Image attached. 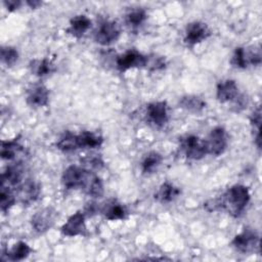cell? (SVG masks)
I'll use <instances>...</instances> for the list:
<instances>
[{"instance_id": "cell-21", "label": "cell", "mask_w": 262, "mask_h": 262, "mask_svg": "<svg viewBox=\"0 0 262 262\" xmlns=\"http://www.w3.org/2000/svg\"><path fill=\"white\" fill-rule=\"evenodd\" d=\"M163 162V156L156 151V150H151L149 152H147L141 163H140V170L141 173L144 175H150L152 173H155L158 168L161 166Z\"/></svg>"}, {"instance_id": "cell-3", "label": "cell", "mask_w": 262, "mask_h": 262, "mask_svg": "<svg viewBox=\"0 0 262 262\" xmlns=\"http://www.w3.org/2000/svg\"><path fill=\"white\" fill-rule=\"evenodd\" d=\"M179 146L189 160L199 161L208 155L206 141L194 134H185L179 138Z\"/></svg>"}, {"instance_id": "cell-23", "label": "cell", "mask_w": 262, "mask_h": 262, "mask_svg": "<svg viewBox=\"0 0 262 262\" xmlns=\"http://www.w3.org/2000/svg\"><path fill=\"white\" fill-rule=\"evenodd\" d=\"M31 73L39 78L47 77L55 72V66L50 58L44 57L42 59H33L30 62Z\"/></svg>"}, {"instance_id": "cell-26", "label": "cell", "mask_w": 262, "mask_h": 262, "mask_svg": "<svg viewBox=\"0 0 262 262\" xmlns=\"http://www.w3.org/2000/svg\"><path fill=\"white\" fill-rule=\"evenodd\" d=\"M21 149H23V146L19 143L18 137H15L9 140H2L0 155L2 160L11 161L15 159V157L21 151Z\"/></svg>"}, {"instance_id": "cell-20", "label": "cell", "mask_w": 262, "mask_h": 262, "mask_svg": "<svg viewBox=\"0 0 262 262\" xmlns=\"http://www.w3.org/2000/svg\"><path fill=\"white\" fill-rule=\"evenodd\" d=\"M206 105L207 103L202 97L193 94L184 95L179 99V106L192 114L202 113L206 108Z\"/></svg>"}, {"instance_id": "cell-10", "label": "cell", "mask_w": 262, "mask_h": 262, "mask_svg": "<svg viewBox=\"0 0 262 262\" xmlns=\"http://www.w3.org/2000/svg\"><path fill=\"white\" fill-rule=\"evenodd\" d=\"M57 217V212L52 207H46L37 211L31 218V225L38 233H43L50 229Z\"/></svg>"}, {"instance_id": "cell-2", "label": "cell", "mask_w": 262, "mask_h": 262, "mask_svg": "<svg viewBox=\"0 0 262 262\" xmlns=\"http://www.w3.org/2000/svg\"><path fill=\"white\" fill-rule=\"evenodd\" d=\"M230 245L236 252L244 255L259 253L260 237L255 229L245 227L239 233L234 235Z\"/></svg>"}, {"instance_id": "cell-6", "label": "cell", "mask_w": 262, "mask_h": 262, "mask_svg": "<svg viewBox=\"0 0 262 262\" xmlns=\"http://www.w3.org/2000/svg\"><path fill=\"white\" fill-rule=\"evenodd\" d=\"M208 155L215 157L221 156L227 148L228 145V135L226 130L222 126L214 127L205 140Z\"/></svg>"}, {"instance_id": "cell-18", "label": "cell", "mask_w": 262, "mask_h": 262, "mask_svg": "<svg viewBox=\"0 0 262 262\" xmlns=\"http://www.w3.org/2000/svg\"><path fill=\"white\" fill-rule=\"evenodd\" d=\"M23 180V167L20 164L8 165L1 174V185L15 186Z\"/></svg>"}, {"instance_id": "cell-9", "label": "cell", "mask_w": 262, "mask_h": 262, "mask_svg": "<svg viewBox=\"0 0 262 262\" xmlns=\"http://www.w3.org/2000/svg\"><path fill=\"white\" fill-rule=\"evenodd\" d=\"M145 117L147 122L152 124L155 127H163L168 123V104L164 100L151 101L146 104Z\"/></svg>"}, {"instance_id": "cell-30", "label": "cell", "mask_w": 262, "mask_h": 262, "mask_svg": "<svg viewBox=\"0 0 262 262\" xmlns=\"http://www.w3.org/2000/svg\"><path fill=\"white\" fill-rule=\"evenodd\" d=\"M16 195L11 190L10 186L1 185L0 191V209L2 213H7L10 208L15 204Z\"/></svg>"}, {"instance_id": "cell-8", "label": "cell", "mask_w": 262, "mask_h": 262, "mask_svg": "<svg viewBox=\"0 0 262 262\" xmlns=\"http://www.w3.org/2000/svg\"><path fill=\"white\" fill-rule=\"evenodd\" d=\"M210 36L211 30L209 29L208 25L200 20H194L187 24L185 28L184 43L188 47H193L196 44L207 40Z\"/></svg>"}, {"instance_id": "cell-14", "label": "cell", "mask_w": 262, "mask_h": 262, "mask_svg": "<svg viewBox=\"0 0 262 262\" xmlns=\"http://www.w3.org/2000/svg\"><path fill=\"white\" fill-rule=\"evenodd\" d=\"M27 103L31 107H43L49 102V90L43 84L33 85L27 93Z\"/></svg>"}, {"instance_id": "cell-19", "label": "cell", "mask_w": 262, "mask_h": 262, "mask_svg": "<svg viewBox=\"0 0 262 262\" xmlns=\"http://www.w3.org/2000/svg\"><path fill=\"white\" fill-rule=\"evenodd\" d=\"M55 146L58 150L64 154L73 152L79 149L80 145H79L78 134L73 133L72 131H69V130L64 131L56 141Z\"/></svg>"}, {"instance_id": "cell-27", "label": "cell", "mask_w": 262, "mask_h": 262, "mask_svg": "<svg viewBox=\"0 0 262 262\" xmlns=\"http://www.w3.org/2000/svg\"><path fill=\"white\" fill-rule=\"evenodd\" d=\"M147 18V13L145 9L141 7H135L130 9L126 13V23L131 28H139L144 24Z\"/></svg>"}, {"instance_id": "cell-33", "label": "cell", "mask_w": 262, "mask_h": 262, "mask_svg": "<svg viewBox=\"0 0 262 262\" xmlns=\"http://www.w3.org/2000/svg\"><path fill=\"white\" fill-rule=\"evenodd\" d=\"M86 164L93 169H100L103 167V161L98 156H90L85 159Z\"/></svg>"}, {"instance_id": "cell-28", "label": "cell", "mask_w": 262, "mask_h": 262, "mask_svg": "<svg viewBox=\"0 0 262 262\" xmlns=\"http://www.w3.org/2000/svg\"><path fill=\"white\" fill-rule=\"evenodd\" d=\"M250 125L252 130V135L254 139V143L256 144L257 148H261V138H260V129H261V108L257 106L256 110L252 113L250 117Z\"/></svg>"}, {"instance_id": "cell-11", "label": "cell", "mask_w": 262, "mask_h": 262, "mask_svg": "<svg viewBox=\"0 0 262 262\" xmlns=\"http://www.w3.org/2000/svg\"><path fill=\"white\" fill-rule=\"evenodd\" d=\"M86 215L84 212L78 211L72 214L67 221L61 225L60 232L64 236H78L86 235L87 227L85 222Z\"/></svg>"}, {"instance_id": "cell-22", "label": "cell", "mask_w": 262, "mask_h": 262, "mask_svg": "<svg viewBox=\"0 0 262 262\" xmlns=\"http://www.w3.org/2000/svg\"><path fill=\"white\" fill-rule=\"evenodd\" d=\"M82 190L91 198H101L104 193L103 182L97 174L91 171Z\"/></svg>"}, {"instance_id": "cell-35", "label": "cell", "mask_w": 262, "mask_h": 262, "mask_svg": "<svg viewBox=\"0 0 262 262\" xmlns=\"http://www.w3.org/2000/svg\"><path fill=\"white\" fill-rule=\"evenodd\" d=\"M26 3L32 9H36V8H38V7H40L42 5V2L38 1V0H27Z\"/></svg>"}, {"instance_id": "cell-17", "label": "cell", "mask_w": 262, "mask_h": 262, "mask_svg": "<svg viewBox=\"0 0 262 262\" xmlns=\"http://www.w3.org/2000/svg\"><path fill=\"white\" fill-rule=\"evenodd\" d=\"M101 214L104 216L106 220L115 221V220H123L127 216L126 207L119 203L116 200L108 201L101 208Z\"/></svg>"}, {"instance_id": "cell-25", "label": "cell", "mask_w": 262, "mask_h": 262, "mask_svg": "<svg viewBox=\"0 0 262 262\" xmlns=\"http://www.w3.org/2000/svg\"><path fill=\"white\" fill-rule=\"evenodd\" d=\"M80 148H97L103 143V137L95 132L81 131L78 133Z\"/></svg>"}, {"instance_id": "cell-5", "label": "cell", "mask_w": 262, "mask_h": 262, "mask_svg": "<svg viewBox=\"0 0 262 262\" xmlns=\"http://www.w3.org/2000/svg\"><path fill=\"white\" fill-rule=\"evenodd\" d=\"M121 35V29L115 20H102L94 32V41L101 46H110L116 43Z\"/></svg>"}, {"instance_id": "cell-34", "label": "cell", "mask_w": 262, "mask_h": 262, "mask_svg": "<svg viewBox=\"0 0 262 262\" xmlns=\"http://www.w3.org/2000/svg\"><path fill=\"white\" fill-rule=\"evenodd\" d=\"M3 4L9 12H13L20 7L21 2L19 0H4Z\"/></svg>"}, {"instance_id": "cell-31", "label": "cell", "mask_w": 262, "mask_h": 262, "mask_svg": "<svg viewBox=\"0 0 262 262\" xmlns=\"http://www.w3.org/2000/svg\"><path fill=\"white\" fill-rule=\"evenodd\" d=\"M18 51L12 46L1 47V61L6 67H12L18 59Z\"/></svg>"}, {"instance_id": "cell-1", "label": "cell", "mask_w": 262, "mask_h": 262, "mask_svg": "<svg viewBox=\"0 0 262 262\" xmlns=\"http://www.w3.org/2000/svg\"><path fill=\"white\" fill-rule=\"evenodd\" d=\"M220 210L227 212L233 218H238L250 203L249 188L243 184H233L220 196Z\"/></svg>"}, {"instance_id": "cell-15", "label": "cell", "mask_w": 262, "mask_h": 262, "mask_svg": "<svg viewBox=\"0 0 262 262\" xmlns=\"http://www.w3.org/2000/svg\"><path fill=\"white\" fill-rule=\"evenodd\" d=\"M180 193L181 190L178 186L170 181H165L159 186L158 190L154 194V198L158 203L167 205L173 203L180 195Z\"/></svg>"}, {"instance_id": "cell-7", "label": "cell", "mask_w": 262, "mask_h": 262, "mask_svg": "<svg viewBox=\"0 0 262 262\" xmlns=\"http://www.w3.org/2000/svg\"><path fill=\"white\" fill-rule=\"evenodd\" d=\"M147 55L142 54L136 49H128L116 58V67L119 72L124 73L134 68H145Z\"/></svg>"}, {"instance_id": "cell-4", "label": "cell", "mask_w": 262, "mask_h": 262, "mask_svg": "<svg viewBox=\"0 0 262 262\" xmlns=\"http://www.w3.org/2000/svg\"><path fill=\"white\" fill-rule=\"evenodd\" d=\"M90 172L84 167L70 165L62 172L61 184L66 189H83Z\"/></svg>"}, {"instance_id": "cell-24", "label": "cell", "mask_w": 262, "mask_h": 262, "mask_svg": "<svg viewBox=\"0 0 262 262\" xmlns=\"http://www.w3.org/2000/svg\"><path fill=\"white\" fill-rule=\"evenodd\" d=\"M31 252L32 248L26 242L18 241L9 250L3 251L2 255H6L7 260L10 261H21L26 259Z\"/></svg>"}, {"instance_id": "cell-29", "label": "cell", "mask_w": 262, "mask_h": 262, "mask_svg": "<svg viewBox=\"0 0 262 262\" xmlns=\"http://www.w3.org/2000/svg\"><path fill=\"white\" fill-rule=\"evenodd\" d=\"M230 64L235 69H247L249 67V53L245 47H236L230 58Z\"/></svg>"}, {"instance_id": "cell-16", "label": "cell", "mask_w": 262, "mask_h": 262, "mask_svg": "<svg viewBox=\"0 0 262 262\" xmlns=\"http://www.w3.org/2000/svg\"><path fill=\"white\" fill-rule=\"evenodd\" d=\"M91 28V19L85 14H77L70 19L69 28L66 30L68 34L79 39Z\"/></svg>"}, {"instance_id": "cell-13", "label": "cell", "mask_w": 262, "mask_h": 262, "mask_svg": "<svg viewBox=\"0 0 262 262\" xmlns=\"http://www.w3.org/2000/svg\"><path fill=\"white\" fill-rule=\"evenodd\" d=\"M41 193V186L38 182L28 179L18 185L17 196L21 204L31 205L36 202Z\"/></svg>"}, {"instance_id": "cell-32", "label": "cell", "mask_w": 262, "mask_h": 262, "mask_svg": "<svg viewBox=\"0 0 262 262\" xmlns=\"http://www.w3.org/2000/svg\"><path fill=\"white\" fill-rule=\"evenodd\" d=\"M166 67L165 58L162 56L157 55H147V61H146V69H149L150 71H159L163 70Z\"/></svg>"}, {"instance_id": "cell-12", "label": "cell", "mask_w": 262, "mask_h": 262, "mask_svg": "<svg viewBox=\"0 0 262 262\" xmlns=\"http://www.w3.org/2000/svg\"><path fill=\"white\" fill-rule=\"evenodd\" d=\"M238 96V86L234 80L225 79L217 84L216 98L220 103L233 102Z\"/></svg>"}]
</instances>
